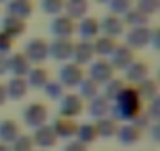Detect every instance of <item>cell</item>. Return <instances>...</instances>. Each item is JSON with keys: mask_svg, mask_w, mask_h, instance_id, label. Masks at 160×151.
Here are the masks:
<instances>
[{"mask_svg": "<svg viewBox=\"0 0 160 151\" xmlns=\"http://www.w3.org/2000/svg\"><path fill=\"white\" fill-rule=\"evenodd\" d=\"M0 151H11L10 145H5V143H0Z\"/></svg>", "mask_w": 160, "mask_h": 151, "instance_id": "46", "label": "cell"}, {"mask_svg": "<svg viewBox=\"0 0 160 151\" xmlns=\"http://www.w3.org/2000/svg\"><path fill=\"white\" fill-rule=\"evenodd\" d=\"M39 7L44 14L58 16V14H61V11L64 8V0H41Z\"/></svg>", "mask_w": 160, "mask_h": 151, "instance_id": "34", "label": "cell"}, {"mask_svg": "<svg viewBox=\"0 0 160 151\" xmlns=\"http://www.w3.org/2000/svg\"><path fill=\"white\" fill-rule=\"evenodd\" d=\"M146 115L149 117L151 121L157 123L158 118H160V98H154L152 101H149V106L146 109Z\"/></svg>", "mask_w": 160, "mask_h": 151, "instance_id": "38", "label": "cell"}, {"mask_svg": "<svg viewBox=\"0 0 160 151\" xmlns=\"http://www.w3.org/2000/svg\"><path fill=\"white\" fill-rule=\"evenodd\" d=\"M32 140L36 146L42 148V149H49V148H53L58 142L53 129L50 124H42L39 128L35 129L33 135H32Z\"/></svg>", "mask_w": 160, "mask_h": 151, "instance_id": "14", "label": "cell"}, {"mask_svg": "<svg viewBox=\"0 0 160 151\" xmlns=\"http://www.w3.org/2000/svg\"><path fill=\"white\" fill-rule=\"evenodd\" d=\"M151 33H152V29L149 25H144V27H133L127 32L126 35V44L135 50V49H143L146 46H149V41H151Z\"/></svg>", "mask_w": 160, "mask_h": 151, "instance_id": "8", "label": "cell"}, {"mask_svg": "<svg viewBox=\"0 0 160 151\" xmlns=\"http://www.w3.org/2000/svg\"><path fill=\"white\" fill-rule=\"evenodd\" d=\"M118 43L116 38L107 36V35H99L96 39H93V49H94V55H101L102 58L110 57L113 54V50L116 49Z\"/></svg>", "mask_w": 160, "mask_h": 151, "instance_id": "25", "label": "cell"}, {"mask_svg": "<svg viewBox=\"0 0 160 151\" xmlns=\"http://www.w3.org/2000/svg\"><path fill=\"white\" fill-rule=\"evenodd\" d=\"M72 49H74L72 39L55 38L49 44V57H52L57 61H69L72 57Z\"/></svg>", "mask_w": 160, "mask_h": 151, "instance_id": "9", "label": "cell"}, {"mask_svg": "<svg viewBox=\"0 0 160 151\" xmlns=\"http://www.w3.org/2000/svg\"><path fill=\"white\" fill-rule=\"evenodd\" d=\"M77 87H78V96L82 99L90 101V99H93L94 96L99 95V85L94 81H91L90 77H83L82 82H80Z\"/></svg>", "mask_w": 160, "mask_h": 151, "instance_id": "31", "label": "cell"}, {"mask_svg": "<svg viewBox=\"0 0 160 151\" xmlns=\"http://www.w3.org/2000/svg\"><path fill=\"white\" fill-rule=\"evenodd\" d=\"M66 16H69L74 21H80L87 16L90 10V0H64V8Z\"/></svg>", "mask_w": 160, "mask_h": 151, "instance_id": "23", "label": "cell"}, {"mask_svg": "<svg viewBox=\"0 0 160 151\" xmlns=\"http://www.w3.org/2000/svg\"><path fill=\"white\" fill-rule=\"evenodd\" d=\"M118 142L124 146H132L135 145L140 138H141V131H138L133 124L130 123H124L121 126H118V131H116V135Z\"/></svg>", "mask_w": 160, "mask_h": 151, "instance_id": "19", "label": "cell"}, {"mask_svg": "<svg viewBox=\"0 0 160 151\" xmlns=\"http://www.w3.org/2000/svg\"><path fill=\"white\" fill-rule=\"evenodd\" d=\"M75 32L78 33L80 38H82V41H93L101 33L99 21L93 16H85V18H82L78 21Z\"/></svg>", "mask_w": 160, "mask_h": 151, "instance_id": "12", "label": "cell"}, {"mask_svg": "<svg viewBox=\"0 0 160 151\" xmlns=\"http://www.w3.org/2000/svg\"><path fill=\"white\" fill-rule=\"evenodd\" d=\"M7 101H8V98H7V90H5V85H3V84H0V107L5 106V104H7Z\"/></svg>", "mask_w": 160, "mask_h": 151, "instance_id": "44", "label": "cell"}, {"mask_svg": "<svg viewBox=\"0 0 160 151\" xmlns=\"http://www.w3.org/2000/svg\"><path fill=\"white\" fill-rule=\"evenodd\" d=\"M42 90H44V95L52 101H60V98L64 95V87L58 81H47Z\"/></svg>", "mask_w": 160, "mask_h": 151, "instance_id": "33", "label": "cell"}, {"mask_svg": "<svg viewBox=\"0 0 160 151\" xmlns=\"http://www.w3.org/2000/svg\"><path fill=\"white\" fill-rule=\"evenodd\" d=\"M3 2H8V0H0V3H3Z\"/></svg>", "mask_w": 160, "mask_h": 151, "instance_id": "48", "label": "cell"}, {"mask_svg": "<svg viewBox=\"0 0 160 151\" xmlns=\"http://www.w3.org/2000/svg\"><path fill=\"white\" fill-rule=\"evenodd\" d=\"M98 3H108V0H96Z\"/></svg>", "mask_w": 160, "mask_h": 151, "instance_id": "47", "label": "cell"}, {"mask_svg": "<svg viewBox=\"0 0 160 151\" xmlns=\"http://www.w3.org/2000/svg\"><path fill=\"white\" fill-rule=\"evenodd\" d=\"M133 60H135V52L127 44H118L116 49L113 50V54L110 55V60L108 61L113 66V69L124 71Z\"/></svg>", "mask_w": 160, "mask_h": 151, "instance_id": "11", "label": "cell"}, {"mask_svg": "<svg viewBox=\"0 0 160 151\" xmlns=\"http://www.w3.org/2000/svg\"><path fill=\"white\" fill-rule=\"evenodd\" d=\"M121 19H122L124 25H129L130 29H133V27H144V25L149 24V16H146L144 13H141L138 8H133V7L130 10H127L121 16Z\"/></svg>", "mask_w": 160, "mask_h": 151, "instance_id": "29", "label": "cell"}, {"mask_svg": "<svg viewBox=\"0 0 160 151\" xmlns=\"http://www.w3.org/2000/svg\"><path fill=\"white\" fill-rule=\"evenodd\" d=\"M83 110V99L75 93H64L58 101V112L60 117L64 118H75Z\"/></svg>", "mask_w": 160, "mask_h": 151, "instance_id": "3", "label": "cell"}, {"mask_svg": "<svg viewBox=\"0 0 160 151\" xmlns=\"http://www.w3.org/2000/svg\"><path fill=\"white\" fill-rule=\"evenodd\" d=\"M108 10L112 14L122 16L127 10L132 8V0H108Z\"/></svg>", "mask_w": 160, "mask_h": 151, "instance_id": "35", "label": "cell"}, {"mask_svg": "<svg viewBox=\"0 0 160 151\" xmlns=\"http://www.w3.org/2000/svg\"><path fill=\"white\" fill-rule=\"evenodd\" d=\"M63 151H88V148H87V145H83V143H80L78 140L72 138V140H69L66 143Z\"/></svg>", "mask_w": 160, "mask_h": 151, "instance_id": "41", "label": "cell"}, {"mask_svg": "<svg viewBox=\"0 0 160 151\" xmlns=\"http://www.w3.org/2000/svg\"><path fill=\"white\" fill-rule=\"evenodd\" d=\"M99 27H101V32L107 36H112V38H118L124 33V22L121 19V16H116V14H112L108 13L107 16L102 18V21H99Z\"/></svg>", "mask_w": 160, "mask_h": 151, "instance_id": "15", "label": "cell"}, {"mask_svg": "<svg viewBox=\"0 0 160 151\" xmlns=\"http://www.w3.org/2000/svg\"><path fill=\"white\" fill-rule=\"evenodd\" d=\"M0 25H2V29H0V30H2L3 33H7L8 36H11L13 39L19 38L27 30L25 21L21 19V18L11 16V14H5L3 19H2V22H0Z\"/></svg>", "mask_w": 160, "mask_h": 151, "instance_id": "17", "label": "cell"}, {"mask_svg": "<svg viewBox=\"0 0 160 151\" xmlns=\"http://www.w3.org/2000/svg\"><path fill=\"white\" fill-rule=\"evenodd\" d=\"M126 79L132 84H140L146 77H149V68L141 60H133L126 69Z\"/></svg>", "mask_w": 160, "mask_h": 151, "instance_id": "21", "label": "cell"}, {"mask_svg": "<svg viewBox=\"0 0 160 151\" xmlns=\"http://www.w3.org/2000/svg\"><path fill=\"white\" fill-rule=\"evenodd\" d=\"M149 128H151V131H152V140H154V142H158V138H160V137H158V123H152Z\"/></svg>", "mask_w": 160, "mask_h": 151, "instance_id": "45", "label": "cell"}, {"mask_svg": "<svg viewBox=\"0 0 160 151\" xmlns=\"http://www.w3.org/2000/svg\"><path fill=\"white\" fill-rule=\"evenodd\" d=\"M47 107L42 102H30L25 106L24 112H22V121L25 123V126L36 129L42 124H46L47 121Z\"/></svg>", "mask_w": 160, "mask_h": 151, "instance_id": "2", "label": "cell"}, {"mask_svg": "<svg viewBox=\"0 0 160 151\" xmlns=\"http://www.w3.org/2000/svg\"><path fill=\"white\" fill-rule=\"evenodd\" d=\"M110 106H112V102H110L104 95H98V96H94L93 99H90L88 113H90V117L94 118V120L108 117V115H110Z\"/></svg>", "mask_w": 160, "mask_h": 151, "instance_id": "22", "label": "cell"}, {"mask_svg": "<svg viewBox=\"0 0 160 151\" xmlns=\"http://www.w3.org/2000/svg\"><path fill=\"white\" fill-rule=\"evenodd\" d=\"M129 123L133 124L138 131H143V129H146V128L151 126V120H149V117L146 115V112H143V110H141L140 113H137Z\"/></svg>", "mask_w": 160, "mask_h": 151, "instance_id": "39", "label": "cell"}, {"mask_svg": "<svg viewBox=\"0 0 160 151\" xmlns=\"http://www.w3.org/2000/svg\"><path fill=\"white\" fill-rule=\"evenodd\" d=\"M85 77L83 76V69L82 66H78L72 61L69 63H64L60 71H58V82L64 87V88H72V87H77L80 82H82V79Z\"/></svg>", "mask_w": 160, "mask_h": 151, "instance_id": "4", "label": "cell"}, {"mask_svg": "<svg viewBox=\"0 0 160 151\" xmlns=\"http://www.w3.org/2000/svg\"><path fill=\"white\" fill-rule=\"evenodd\" d=\"M24 54L30 63H42L49 57V43L42 38H32L25 44Z\"/></svg>", "mask_w": 160, "mask_h": 151, "instance_id": "6", "label": "cell"}, {"mask_svg": "<svg viewBox=\"0 0 160 151\" xmlns=\"http://www.w3.org/2000/svg\"><path fill=\"white\" fill-rule=\"evenodd\" d=\"M98 138L96 134V128L93 123H83L77 126V132H75V140H78L83 145H90Z\"/></svg>", "mask_w": 160, "mask_h": 151, "instance_id": "30", "label": "cell"}, {"mask_svg": "<svg viewBox=\"0 0 160 151\" xmlns=\"http://www.w3.org/2000/svg\"><path fill=\"white\" fill-rule=\"evenodd\" d=\"M75 29H77L75 21L71 19L69 16H66V14H58L50 22V33L55 38L71 39V36L75 33Z\"/></svg>", "mask_w": 160, "mask_h": 151, "instance_id": "7", "label": "cell"}, {"mask_svg": "<svg viewBox=\"0 0 160 151\" xmlns=\"http://www.w3.org/2000/svg\"><path fill=\"white\" fill-rule=\"evenodd\" d=\"M149 46H152L155 50L158 49V29H152V33H151V41H149Z\"/></svg>", "mask_w": 160, "mask_h": 151, "instance_id": "43", "label": "cell"}, {"mask_svg": "<svg viewBox=\"0 0 160 151\" xmlns=\"http://www.w3.org/2000/svg\"><path fill=\"white\" fill-rule=\"evenodd\" d=\"M19 135H21L19 124L14 120L7 118V120L0 121V143L11 145Z\"/></svg>", "mask_w": 160, "mask_h": 151, "instance_id": "24", "label": "cell"}, {"mask_svg": "<svg viewBox=\"0 0 160 151\" xmlns=\"http://www.w3.org/2000/svg\"><path fill=\"white\" fill-rule=\"evenodd\" d=\"M33 140L32 135H19L13 143H11V151H33Z\"/></svg>", "mask_w": 160, "mask_h": 151, "instance_id": "36", "label": "cell"}, {"mask_svg": "<svg viewBox=\"0 0 160 151\" xmlns=\"http://www.w3.org/2000/svg\"><path fill=\"white\" fill-rule=\"evenodd\" d=\"M94 128H96V134L98 137L107 140L110 137H115L116 135V131H118V123L110 118V117H104V118H99L96 120L94 123Z\"/></svg>", "mask_w": 160, "mask_h": 151, "instance_id": "27", "label": "cell"}, {"mask_svg": "<svg viewBox=\"0 0 160 151\" xmlns=\"http://www.w3.org/2000/svg\"><path fill=\"white\" fill-rule=\"evenodd\" d=\"M124 82H122V79H118V77H113V79H110L107 84H104V96L110 101V102H113L116 98H118V95L124 90Z\"/></svg>", "mask_w": 160, "mask_h": 151, "instance_id": "32", "label": "cell"}, {"mask_svg": "<svg viewBox=\"0 0 160 151\" xmlns=\"http://www.w3.org/2000/svg\"><path fill=\"white\" fill-rule=\"evenodd\" d=\"M25 81H27L28 88L41 90V88L47 84V81H49V72H47V69H44L42 66L30 68L28 74L25 76Z\"/></svg>", "mask_w": 160, "mask_h": 151, "instance_id": "26", "label": "cell"}, {"mask_svg": "<svg viewBox=\"0 0 160 151\" xmlns=\"http://www.w3.org/2000/svg\"><path fill=\"white\" fill-rule=\"evenodd\" d=\"M94 58V49H93V41H82L74 43V49H72V63L83 66V65H90Z\"/></svg>", "mask_w": 160, "mask_h": 151, "instance_id": "10", "label": "cell"}, {"mask_svg": "<svg viewBox=\"0 0 160 151\" xmlns=\"http://www.w3.org/2000/svg\"><path fill=\"white\" fill-rule=\"evenodd\" d=\"M52 129L57 135V138H61V140H72L75 137V132H77V123L72 120V118H64V117H58L52 124Z\"/></svg>", "mask_w": 160, "mask_h": 151, "instance_id": "16", "label": "cell"}, {"mask_svg": "<svg viewBox=\"0 0 160 151\" xmlns=\"http://www.w3.org/2000/svg\"><path fill=\"white\" fill-rule=\"evenodd\" d=\"M13 43L14 39L11 36H8L7 33H3L2 30H0V55H10L11 49H13Z\"/></svg>", "mask_w": 160, "mask_h": 151, "instance_id": "40", "label": "cell"}, {"mask_svg": "<svg viewBox=\"0 0 160 151\" xmlns=\"http://www.w3.org/2000/svg\"><path fill=\"white\" fill-rule=\"evenodd\" d=\"M88 77H90L91 81H94L98 85H104V84H107L110 79L115 77V69H113V66L110 65L108 60L99 58V60L90 63Z\"/></svg>", "mask_w": 160, "mask_h": 151, "instance_id": "5", "label": "cell"}, {"mask_svg": "<svg viewBox=\"0 0 160 151\" xmlns=\"http://www.w3.org/2000/svg\"><path fill=\"white\" fill-rule=\"evenodd\" d=\"M5 90H7L8 101H21L27 96L30 88L27 85L25 77H11L5 85Z\"/></svg>", "mask_w": 160, "mask_h": 151, "instance_id": "18", "label": "cell"}, {"mask_svg": "<svg viewBox=\"0 0 160 151\" xmlns=\"http://www.w3.org/2000/svg\"><path fill=\"white\" fill-rule=\"evenodd\" d=\"M32 63L25 57L24 52H13L8 55V72L13 77H25L30 71Z\"/></svg>", "mask_w": 160, "mask_h": 151, "instance_id": "13", "label": "cell"}, {"mask_svg": "<svg viewBox=\"0 0 160 151\" xmlns=\"http://www.w3.org/2000/svg\"><path fill=\"white\" fill-rule=\"evenodd\" d=\"M141 112V99L137 93L135 87H124V90L118 95V98L110 106V118L118 121L129 123L137 113Z\"/></svg>", "mask_w": 160, "mask_h": 151, "instance_id": "1", "label": "cell"}, {"mask_svg": "<svg viewBox=\"0 0 160 151\" xmlns=\"http://www.w3.org/2000/svg\"><path fill=\"white\" fill-rule=\"evenodd\" d=\"M137 8L146 16H152L160 8V0H138Z\"/></svg>", "mask_w": 160, "mask_h": 151, "instance_id": "37", "label": "cell"}, {"mask_svg": "<svg viewBox=\"0 0 160 151\" xmlns=\"http://www.w3.org/2000/svg\"><path fill=\"white\" fill-rule=\"evenodd\" d=\"M137 93L140 96L141 101H152L154 98L158 96V84L155 79L146 77L144 81H141L140 84H137Z\"/></svg>", "mask_w": 160, "mask_h": 151, "instance_id": "28", "label": "cell"}, {"mask_svg": "<svg viewBox=\"0 0 160 151\" xmlns=\"http://www.w3.org/2000/svg\"><path fill=\"white\" fill-rule=\"evenodd\" d=\"M8 74V57L0 55V76Z\"/></svg>", "mask_w": 160, "mask_h": 151, "instance_id": "42", "label": "cell"}, {"mask_svg": "<svg viewBox=\"0 0 160 151\" xmlns=\"http://www.w3.org/2000/svg\"><path fill=\"white\" fill-rule=\"evenodd\" d=\"M33 13V3L32 0H8L7 2V14L21 18V19H28Z\"/></svg>", "mask_w": 160, "mask_h": 151, "instance_id": "20", "label": "cell"}]
</instances>
